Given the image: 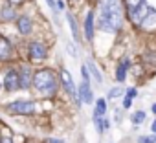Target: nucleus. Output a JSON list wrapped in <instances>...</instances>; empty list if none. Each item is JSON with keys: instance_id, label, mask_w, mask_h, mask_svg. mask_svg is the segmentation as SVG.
Masks as SVG:
<instances>
[{"instance_id": "obj_1", "label": "nucleus", "mask_w": 156, "mask_h": 143, "mask_svg": "<svg viewBox=\"0 0 156 143\" xmlns=\"http://www.w3.org/2000/svg\"><path fill=\"white\" fill-rule=\"evenodd\" d=\"M121 22H123V11L119 0H99V17H98L99 30L114 33L121 28Z\"/></svg>"}, {"instance_id": "obj_2", "label": "nucleus", "mask_w": 156, "mask_h": 143, "mask_svg": "<svg viewBox=\"0 0 156 143\" xmlns=\"http://www.w3.org/2000/svg\"><path fill=\"white\" fill-rule=\"evenodd\" d=\"M31 83L35 85V88L39 92H42L46 96L53 94L55 88H57V79H55V74H53L51 70H39L37 74L33 75V81Z\"/></svg>"}, {"instance_id": "obj_3", "label": "nucleus", "mask_w": 156, "mask_h": 143, "mask_svg": "<svg viewBox=\"0 0 156 143\" xmlns=\"http://www.w3.org/2000/svg\"><path fill=\"white\" fill-rule=\"evenodd\" d=\"M6 110L9 114H33L35 105L31 101H15V103H9L6 106Z\"/></svg>"}, {"instance_id": "obj_4", "label": "nucleus", "mask_w": 156, "mask_h": 143, "mask_svg": "<svg viewBox=\"0 0 156 143\" xmlns=\"http://www.w3.org/2000/svg\"><path fill=\"white\" fill-rule=\"evenodd\" d=\"M4 86H6L8 92H15L17 88H20V75L17 74L15 70H11V72H8V74H6Z\"/></svg>"}, {"instance_id": "obj_5", "label": "nucleus", "mask_w": 156, "mask_h": 143, "mask_svg": "<svg viewBox=\"0 0 156 143\" xmlns=\"http://www.w3.org/2000/svg\"><path fill=\"white\" fill-rule=\"evenodd\" d=\"M30 57L33 61H44L46 59V48L42 42H31L30 44Z\"/></svg>"}, {"instance_id": "obj_6", "label": "nucleus", "mask_w": 156, "mask_h": 143, "mask_svg": "<svg viewBox=\"0 0 156 143\" xmlns=\"http://www.w3.org/2000/svg\"><path fill=\"white\" fill-rule=\"evenodd\" d=\"M61 79H62V85H64L66 92H68L72 97H77V92H75V85H73V79H72V75L68 74L66 70H61Z\"/></svg>"}, {"instance_id": "obj_7", "label": "nucleus", "mask_w": 156, "mask_h": 143, "mask_svg": "<svg viewBox=\"0 0 156 143\" xmlns=\"http://www.w3.org/2000/svg\"><path fill=\"white\" fill-rule=\"evenodd\" d=\"M79 94H81V99H83L87 105H92V103H94V94H92V90H90V81L83 79L81 88H79Z\"/></svg>"}, {"instance_id": "obj_8", "label": "nucleus", "mask_w": 156, "mask_h": 143, "mask_svg": "<svg viewBox=\"0 0 156 143\" xmlns=\"http://www.w3.org/2000/svg\"><path fill=\"white\" fill-rule=\"evenodd\" d=\"M145 30H154L156 28V9L154 8H149V13L145 15V19L141 20V24Z\"/></svg>"}, {"instance_id": "obj_9", "label": "nucleus", "mask_w": 156, "mask_h": 143, "mask_svg": "<svg viewBox=\"0 0 156 143\" xmlns=\"http://www.w3.org/2000/svg\"><path fill=\"white\" fill-rule=\"evenodd\" d=\"M11 57V44L8 39L0 35V61H8Z\"/></svg>"}, {"instance_id": "obj_10", "label": "nucleus", "mask_w": 156, "mask_h": 143, "mask_svg": "<svg viewBox=\"0 0 156 143\" xmlns=\"http://www.w3.org/2000/svg\"><path fill=\"white\" fill-rule=\"evenodd\" d=\"M85 33H87V39L92 40L94 39V11H90L87 15V20H85Z\"/></svg>"}, {"instance_id": "obj_11", "label": "nucleus", "mask_w": 156, "mask_h": 143, "mask_svg": "<svg viewBox=\"0 0 156 143\" xmlns=\"http://www.w3.org/2000/svg\"><path fill=\"white\" fill-rule=\"evenodd\" d=\"M31 83V70L28 66H22L20 70V88H28Z\"/></svg>"}, {"instance_id": "obj_12", "label": "nucleus", "mask_w": 156, "mask_h": 143, "mask_svg": "<svg viewBox=\"0 0 156 143\" xmlns=\"http://www.w3.org/2000/svg\"><path fill=\"white\" fill-rule=\"evenodd\" d=\"M17 26H19V31H20V33H24V35H28V33L31 31V20H30L28 17H20Z\"/></svg>"}, {"instance_id": "obj_13", "label": "nucleus", "mask_w": 156, "mask_h": 143, "mask_svg": "<svg viewBox=\"0 0 156 143\" xmlns=\"http://www.w3.org/2000/svg\"><path fill=\"white\" fill-rule=\"evenodd\" d=\"M127 68H129V59H121V62H119V66H118V72H116V77H118V81H125Z\"/></svg>"}, {"instance_id": "obj_14", "label": "nucleus", "mask_w": 156, "mask_h": 143, "mask_svg": "<svg viewBox=\"0 0 156 143\" xmlns=\"http://www.w3.org/2000/svg\"><path fill=\"white\" fill-rule=\"evenodd\" d=\"M94 123H96V128H98L99 134L105 132V130L108 128V125H110L107 119H103V116H98V114H94Z\"/></svg>"}, {"instance_id": "obj_15", "label": "nucleus", "mask_w": 156, "mask_h": 143, "mask_svg": "<svg viewBox=\"0 0 156 143\" xmlns=\"http://www.w3.org/2000/svg\"><path fill=\"white\" fill-rule=\"evenodd\" d=\"M87 66H88V72L94 75V79L98 81V85H101V83H103V75H101V72L98 70V66H96L92 61H88V62H87Z\"/></svg>"}, {"instance_id": "obj_16", "label": "nucleus", "mask_w": 156, "mask_h": 143, "mask_svg": "<svg viewBox=\"0 0 156 143\" xmlns=\"http://www.w3.org/2000/svg\"><path fill=\"white\" fill-rule=\"evenodd\" d=\"M66 19H68V24H70V28H72L73 39H75V40H79V28H77V22H75L73 15H72V13H68V15H66Z\"/></svg>"}, {"instance_id": "obj_17", "label": "nucleus", "mask_w": 156, "mask_h": 143, "mask_svg": "<svg viewBox=\"0 0 156 143\" xmlns=\"http://www.w3.org/2000/svg\"><path fill=\"white\" fill-rule=\"evenodd\" d=\"M143 4H147V0H125L127 11H132V9H136V8H140Z\"/></svg>"}, {"instance_id": "obj_18", "label": "nucleus", "mask_w": 156, "mask_h": 143, "mask_svg": "<svg viewBox=\"0 0 156 143\" xmlns=\"http://www.w3.org/2000/svg\"><path fill=\"white\" fill-rule=\"evenodd\" d=\"M143 121H145V112H143V110L134 112V116H132V123H134V125H141Z\"/></svg>"}, {"instance_id": "obj_19", "label": "nucleus", "mask_w": 156, "mask_h": 143, "mask_svg": "<svg viewBox=\"0 0 156 143\" xmlns=\"http://www.w3.org/2000/svg\"><path fill=\"white\" fill-rule=\"evenodd\" d=\"M0 15H2V19H4V20H11V19L15 17V11H13L11 8H2Z\"/></svg>"}, {"instance_id": "obj_20", "label": "nucleus", "mask_w": 156, "mask_h": 143, "mask_svg": "<svg viewBox=\"0 0 156 143\" xmlns=\"http://www.w3.org/2000/svg\"><path fill=\"white\" fill-rule=\"evenodd\" d=\"M105 101L103 99H98V105H96V112L94 114H98V116H105Z\"/></svg>"}, {"instance_id": "obj_21", "label": "nucleus", "mask_w": 156, "mask_h": 143, "mask_svg": "<svg viewBox=\"0 0 156 143\" xmlns=\"http://www.w3.org/2000/svg\"><path fill=\"white\" fill-rule=\"evenodd\" d=\"M123 94V88H112L110 92H108V99H114V97H119Z\"/></svg>"}, {"instance_id": "obj_22", "label": "nucleus", "mask_w": 156, "mask_h": 143, "mask_svg": "<svg viewBox=\"0 0 156 143\" xmlns=\"http://www.w3.org/2000/svg\"><path fill=\"white\" fill-rule=\"evenodd\" d=\"M156 141V136H141L138 139V143H154Z\"/></svg>"}, {"instance_id": "obj_23", "label": "nucleus", "mask_w": 156, "mask_h": 143, "mask_svg": "<svg viewBox=\"0 0 156 143\" xmlns=\"http://www.w3.org/2000/svg\"><path fill=\"white\" fill-rule=\"evenodd\" d=\"M130 105H132V97H129V96H127V97L123 99V108H129Z\"/></svg>"}, {"instance_id": "obj_24", "label": "nucleus", "mask_w": 156, "mask_h": 143, "mask_svg": "<svg viewBox=\"0 0 156 143\" xmlns=\"http://www.w3.org/2000/svg\"><path fill=\"white\" fill-rule=\"evenodd\" d=\"M66 50L70 51V55H72V57H77V53H75V48H73L72 44H66Z\"/></svg>"}, {"instance_id": "obj_25", "label": "nucleus", "mask_w": 156, "mask_h": 143, "mask_svg": "<svg viewBox=\"0 0 156 143\" xmlns=\"http://www.w3.org/2000/svg\"><path fill=\"white\" fill-rule=\"evenodd\" d=\"M46 2H48V6H50L51 9H55V8H57V2H55V0H46ZM55 11H57V9H55Z\"/></svg>"}, {"instance_id": "obj_26", "label": "nucleus", "mask_w": 156, "mask_h": 143, "mask_svg": "<svg viewBox=\"0 0 156 143\" xmlns=\"http://www.w3.org/2000/svg\"><path fill=\"white\" fill-rule=\"evenodd\" d=\"M127 96H129V97H136V90H134V88H129V90H127Z\"/></svg>"}, {"instance_id": "obj_27", "label": "nucleus", "mask_w": 156, "mask_h": 143, "mask_svg": "<svg viewBox=\"0 0 156 143\" xmlns=\"http://www.w3.org/2000/svg\"><path fill=\"white\" fill-rule=\"evenodd\" d=\"M9 2H11V4H17V6H19V4H24V0H9Z\"/></svg>"}, {"instance_id": "obj_28", "label": "nucleus", "mask_w": 156, "mask_h": 143, "mask_svg": "<svg viewBox=\"0 0 156 143\" xmlns=\"http://www.w3.org/2000/svg\"><path fill=\"white\" fill-rule=\"evenodd\" d=\"M0 143H13L11 139H8V138H2V139H0Z\"/></svg>"}, {"instance_id": "obj_29", "label": "nucleus", "mask_w": 156, "mask_h": 143, "mask_svg": "<svg viewBox=\"0 0 156 143\" xmlns=\"http://www.w3.org/2000/svg\"><path fill=\"white\" fill-rule=\"evenodd\" d=\"M57 8H59V9H64V4L61 2V0H59V2H57Z\"/></svg>"}, {"instance_id": "obj_30", "label": "nucleus", "mask_w": 156, "mask_h": 143, "mask_svg": "<svg viewBox=\"0 0 156 143\" xmlns=\"http://www.w3.org/2000/svg\"><path fill=\"white\" fill-rule=\"evenodd\" d=\"M151 130H152V132H154V134H156V121H154V123H152V125H151Z\"/></svg>"}, {"instance_id": "obj_31", "label": "nucleus", "mask_w": 156, "mask_h": 143, "mask_svg": "<svg viewBox=\"0 0 156 143\" xmlns=\"http://www.w3.org/2000/svg\"><path fill=\"white\" fill-rule=\"evenodd\" d=\"M48 143H62L61 139H48Z\"/></svg>"}, {"instance_id": "obj_32", "label": "nucleus", "mask_w": 156, "mask_h": 143, "mask_svg": "<svg viewBox=\"0 0 156 143\" xmlns=\"http://www.w3.org/2000/svg\"><path fill=\"white\" fill-rule=\"evenodd\" d=\"M152 112H154V116H156V103L152 105Z\"/></svg>"}]
</instances>
